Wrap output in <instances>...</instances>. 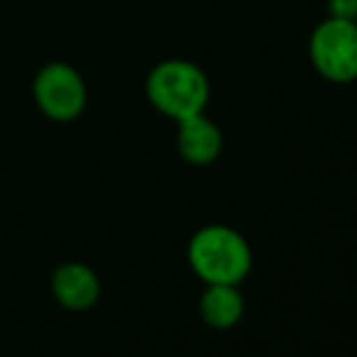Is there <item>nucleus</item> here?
<instances>
[{
	"label": "nucleus",
	"mask_w": 357,
	"mask_h": 357,
	"mask_svg": "<svg viewBox=\"0 0 357 357\" xmlns=\"http://www.w3.org/2000/svg\"><path fill=\"white\" fill-rule=\"evenodd\" d=\"M188 260L195 275L207 284H238L250 273L253 253L236 229L212 224L190 238Z\"/></svg>",
	"instance_id": "nucleus-1"
},
{
	"label": "nucleus",
	"mask_w": 357,
	"mask_h": 357,
	"mask_svg": "<svg viewBox=\"0 0 357 357\" xmlns=\"http://www.w3.org/2000/svg\"><path fill=\"white\" fill-rule=\"evenodd\" d=\"M151 105L165 117L180 119L204 112L209 100V80L199 66L183 59L160 61L146 78Z\"/></svg>",
	"instance_id": "nucleus-2"
},
{
	"label": "nucleus",
	"mask_w": 357,
	"mask_h": 357,
	"mask_svg": "<svg viewBox=\"0 0 357 357\" xmlns=\"http://www.w3.org/2000/svg\"><path fill=\"white\" fill-rule=\"evenodd\" d=\"M309 56L331 83L357 80V22L328 17L311 32Z\"/></svg>",
	"instance_id": "nucleus-3"
},
{
	"label": "nucleus",
	"mask_w": 357,
	"mask_h": 357,
	"mask_svg": "<svg viewBox=\"0 0 357 357\" xmlns=\"http://www.w3.org/2000/svg\"><path fill=\"white\" fill-rule=\"evenodd\" d=\"M37 107L54 122H73L88 105V88L73 66L54 61L37 73L32 85Z\"/></svg>",
	"instance_id": "nucleus-4"
},
{
	"label": "nucleus",
	"mask_w": 357,
	"mask_h": 357,
	"mask_svg": "<svg viewBox=\"0 0 357 357\" xmlns=\"http://www.w3.org/2000/svg\"><path fill=\"white\" fill-rule=\"evenodd\" d=\"M100 278L90 265L85 263H63L52 275V294L63 309L68 311H88L98 304Z\"/></svg>",
	"instance_id": "nucleus-5"
},
{
	"label": "nucleus",
	"mask_w": 357,
	"mask_h": 357,
	"mask_svg": "<svg viewBox=\"0 0 357 357\" xmlns=\"http://www.w3.org/2000/svg\"><path fill=\"white\" fill-rule=\"evenodd\" d=\"M224 137L212 119L204 117V112L185 117L178 122V151L188 163L209 165L219 158Z\"/></svg>",
	"instance_id": "nucleus-6"
},
{
	"label": "nucleus",
	"mask_w": 357,
	"mask_h": 357,
	"mask_svg": "<svg viewBox=\"0 0 357 357\" xmlns=\"http://www.w3.org/2000/svg\"><path fill=\"white\" fill-rule=\"evenodd\" d=\"M243 294L236 284H209L199 299V314L212 328H234L243 319Z\"/></svg>",
	"instance_id": "nucleus-7"
},
{
	"label": "nucleus",
	"mask_w": 357,
	"mask_h": 357,
	"mask_svg": "<svg viewBox=\"0 0 357 357\" xmlns=\"http://www.w3.org/2000/svg\"><path fill=\"white\" fill-rule=\"evenodd\" d=\"M328 17L357 22V0H328Z\"/></svg>",
	"instance_id": "nucleus-8"
}]
</instances>
